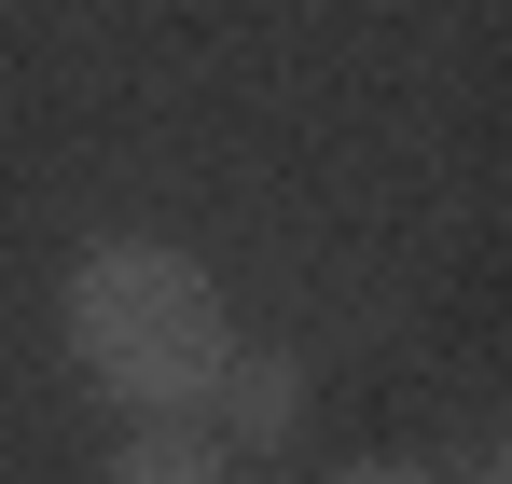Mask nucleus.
Masks as SVG:
<instances>
[{"label": "nucleus", "instance_id": "nucleus-1", "mask_svg": "<svg viewBox=\"0 0 512 484\" xmlns=\"http://www.w3.org/2000/svg\"><path fill=\"white\" fill-rule=\"evenodd\" d=\"M70 374L111 388L125 415H208L222 360H236V319H222V277L167 236H111L70 263Z\"/></svg>", "mask_w": 512, "mask_h": 484}, {"label": "nucleus", "instance_id": "nucleus-2", "mask_svg": "<svg viewBox=\"0 0 512 484\" xmlns=\"http://www.w3.org/2000/svg\"><path fill=\"white\" fill-rule=\"evenodd\" d=\"M305 429V374L291 360H222V388H208V443H291Z\"/></svg>", "mask_w": 512, "mask_h": 484}, {"label": "nucleus", "instance_id": "nucleus-3", "mask_svg": "<svg viewBox=\"0 0 512 484\" xmlns=\"http://www.w3.org/2000/svg\"><path fill=\"white\" fill-rule=\"evenodd\" d=\"M236 443H208V415H139L125 443H111V484H222Z\"/></svg>", "mask_w": 512, "mask_h": 484}, {"label": "nucleus", "instance_id": "nucleus-4", "mask_svg": "<svg viewBox=\"0 0 512 484\" xmlns=\"http://www.w3.org/2000/svg\"><path fill=\"white\" fill-rule=\"evenodd\" d=\"M333 484H429V471H402V457H360V471H333Z\"/></svg>", "mask_w": 512, "mask_h": 484}]
</instances>
